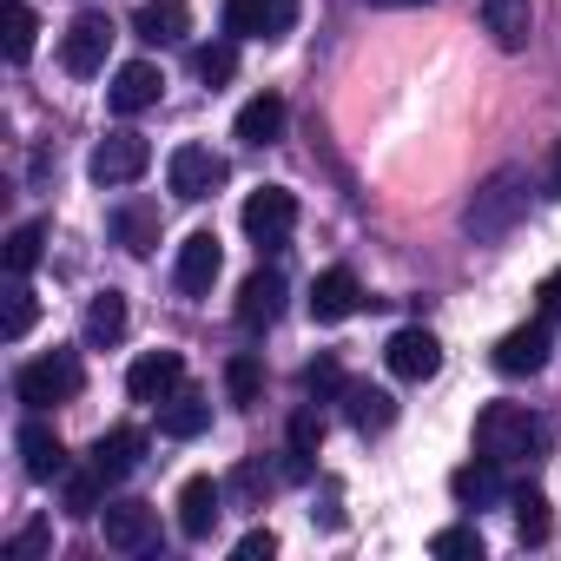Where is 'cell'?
Here are the masks:
<instances>
[{"label":"cell","instance_id":"1","mask_svg":"<svg viewBox=\"0 0 561 561\" xmlns=\"http://www.w3.org/2000/svg\"><path fill=\"white\" fill-rule=\"evenodd\" d=\"M541 436H548L541 416H528L522 403H489V410L476 416V449H482L489 462H502V469H508V462H528V456L541 449Z\"/></svg>","mask_w":561,"mask_h":561},{"label":"cell","instance_id":"2","mask_svg":"<svg viewBox=\"0 0 561 561\" xmlns=\"http://www.w3.org/2000/svg\"><path fill=\"white\" fill-rule=\"evenodd\" d=\"M522 205H528V179H522V172H495V179L462 205V231H469L476 244H495V238L515 231Z\"/></svg>","mask_w":561,"mask_h":561},{"label":"cell","instance_id":"3","mask_svg":"<svg viewBox=\"0 0 561 561\" xmlns=\"http://www.w3.org/2000/svg\"><path fill=\"white\" fill-rule=\"evenodd\" d=\"M80 383H87L80 357H73V351H54V357H34V364H21V377H14V397H21L27 410H54V403H73V397H80Z\"/></svg>","mask_w":561,"mask_h":561},{"label":"cell","instance_id":"4","mask_svg":"<svg viewBox=\"0 0 561 561\" xmlns=\"http://www.w3.org/2000/svg\"><path fill=\"white\" fill-rule=\"evenodd\" d=\"M244 238L257 244V251H277L291 231H298V192H285V185H257L251 198H244Z\"/></svg>","mask_w":561,"mask_h":561},{"label":"cell","instance_id":"5","mask_svg":"<svg viewBox=\"0 0 561 561\" xmlns=\"http://www.w3.org/2000/svg\"><path fill=\"white\" fill-rule=\"evenodd\" d=\"M231 179V165H225V152H211V146H179L172 159H165V185L179 192V198H211L218 185Z\"/></svg>","mask_w":561,"mask_h":561},{"label":"cell","instance_id":"6","mask_svg":"<svg viewBox=\"0 0 561 561\" xmlns=\"http://www.w3.org/2000/svg\"><path fill=\"white\" fill-rule=\"evenodd\" d=\"M146 165H152V146L139 133H106L87 159L93 185H133V179H146Z\"/></svg>","mask_w":561,"mask_h":561},{"label":"cell","instance_id":"7","mask_svg":"<svg viewBox=\"0 0 561 561\" xmlns=\"http://www.w3.org/2000/svg\"><path fill=\"white\" fill-rule=\"evenodd\" d=\"M106 54H113V21H106V14H80V21L67 27V41H60V67H67L73 80H93V73L106 67Z\"/></svg>","mask_w":561,"mask_h":561},{"label":"cell","instance_id":"8","mask_svg":"<svg viewBox=\"0 0 561 561\" xmlns=\"http://www.w3.org/2000/svg\"><path fill=\"white\" fill-rule=\"evenodd\" d=\"M218 271H225V244H218V231H192V238L179 244L172 285H179L185 298H205V291L218 285Z\"/></svg>","mask_w":561,"mask_h":561},{"label":"cell","instance_id":"9","mask_svg":"<svg viewBox=\"0 0 561 561\" xmlns=\"http://www.w3.org/2000/svg\"><path fill=\"white\" fill-rule=\"evenodd\" d=\"M100 528H106V548H119V554L159 548V515H152V502H106V508H100Z\"/></svg>","mask_w":561,"mask_h":561},{"label":"cell","instance_id":"10","mask_svg":"<svg viewBox=\"0 0 561 561\" xmlns=\"http://www.w3.org/2000/svg\"><path fill=\"white\" fill-rule=\"evenodd\" d=\"M383 364H390V377H403V383H423V377H436V370H443V344H436V331H423V324H403V331L390 337Z\"/></svg>","mask_w":561,"mask_h":561},{"label":"cell","instance_id":"11","mask_svg":"<svg viewBox=\"0 0 561 561\" xmlns=\"http://www.w3.org/2000/svg\"><path fill=\"white\" fill-rule=\"evenodd\" d=\"M185 390V357L179 351H146L133 370H126V397L133 403H165Z\"/></svg>","mask_w":561,"mask_h":561},{"label":"cell","instance_id":"12","mask_svg":"<svg viewBox=\"0 0 561 561\" xmlns=\"http://www.w3.org/2000/svg\"><path fill=\"white\" fill-rule=\"evenodd\" d=\"M285 298H291L285 271H251L244 291H238V324L244 331H271L277 318H285Z\"/></svg>","mask_w":561,"mask_h":561},{"label":"cell","instance_id":"13","mask_svg":"<svg viewBox=\"0 0 561 561\" xmlns=\"http://www.w3.org/2000/svg\"><path fill=\"white\" fill-rule=\"evenodd\" d=\"M159 93H165V73H159L152 60H126V67L113 73V87H106V106H113L119 119H133V113L159 106Z\"/></svg>","mask_w":561,"mask_h":561},{"label":"cell","instance_id":"14","mask_svg":"<svg viewBox=\"0 0 561 561\" xmlns=\"http://www.w3.org/2000/svg\"><path fill=\"white\" fill-rule=\"evenodd\" d=\"M14 449H21V462H27L34 482H60V476L73 469V462H67V443H60L54 423H21V430H14Z\"/></svg>","mask_w":561,"mask_h":561},{"label":"cell","instance_id":"15","mask_svg":"<svg viewBox=\"0 0 561 561\" xmlns=\"http://www.w3.org/2000/svg\"><path fill=\"white\" fill-rule=\"evenodd\" d=\"M357 305H364V285H357V271H351V264L318 271V285H311V318H318V324H344Z\"/></svg>","mask_w":561,"mask_h":561},{"label":"cell","instance_id":"16","mask_svg":"<svg viewBox=\"0 0 561 561\" xmlns=\"http://www.w3.org/2000/svg\"><path fill=\"white\" fill-rule=\"evenodd\" d=\"M541 364H548V318L515 324V331L495 344V370H502V377H535Z\"/></svg>","mask_w":561,"mask_h":561},{"label":"cell","instance_id":"17","mask_svg":"<svg viewBox=\"0 0 561 561\" xmlns=\"http://www.w3.org/2000/svg\"><path fill=\"white\" fill-rule=\"evenodd\" d=\"M106 482H126L139 462H146V430H133V423H113L100 443H93V456H87Z\"/></svg>","mask_w":561,"mask_h":561},{"label":"cell","instance_id":"18","mask_svg":"<svg viewBox=\"0 0 561 561\" xmlns=\"http://www.w3.org/2000/svg\"><path fill=\"white\" fill-rule=\"evenodd\" d=\"M218 515H225V489H218L211 476H192V482L179 489V535H185V541H205V535L218 528Z\"/></svg>","mask_w":561,"mask_h":561},{"label":"cell","instance_id":"19","mask_svg":"<svg viewBox=\"0 0 561 561\" xmlns=\"http://www.w3.org/2000/svg\"><path fill=\"white\" fill-rule=\"evenodd\" d=\"M133 34H139L146 47H179V41L192 34V8H185V0H139Z\"/></svg>","mask_w":561,"mask_h":561},{"label":"cell","instance_id":"20","mask_svg":"<svg viewBox=\"0 0 561 561\" xmlns=\"http://www.w3.org/2000/svg\"><path fill=\"white\" fill-rule=\"evenodd\" d=\"M318 449H324V416L318 410H298L291 430H285V482H311Z\"/></svg>","mask_w":561,"mask_h":561},{"label":"cell","instance_id":"21","mask_svg":"<svg viewBox=\"0 0 561 561\" xmlns=\"http://www.w3.org/2000/svg\"><path fill=\"white\" fill-rule=\"evenodd\" d=\"M482 27H489V41L502 54H522L528 34H535V8L528 0H482Z\"/></svg>","mask_w":561,"mask_h":561},{"label":"cell","instance_id":"22","mask_svg":"<svg viewBox=\"0 0 561 561\" xmlns=\"http://www.w3.org/2000/svg\"><path fill=\"white\" fill-rule=\"evenodd\" d=\"M113 238H119L133 257H152V251H159V205H146V198L113 205Z\"/></svg>","mask_w":561,"mask_h":561},{"label":"cell","instance_id":"23","mask_svg":"<svg viewBox=\"0 0 561 561\" xmlns=\"http://www.w3.org/2000/svg\"><path fill=\"white\" fill-rule=\"evenodd\" d=\"M344 416H351L357 436H383V430L397 423V397L377 390V383H351V390H344Z\"/></svg>","mask_w":561,"mask_h":561},{"label":"cell","instance_id":"24","mask_svg":"<svg viewBox=\"0 0 561 561\" xmlns=\"http://www.w3.org/2000/svg\"><path fill=\"white\" fill-rule=\"evenodd\" d=\"M159 430H165L172 443L205 436V430H211V397H205V390H179V397H165V403H159Z\"/></svg>","mask_w":561,"mask_h":561},{"label":"cell","instance_id":"25","mask_svg":"<svg viewBox=\"0 0 561 561\" xmlns=\"http://www.w3.org/2000/svg\"><path fill=\"white\" fill-rule=\"evenodd\" d=\"M285 100H277V93H257V100H244L238 106V139L244 146H277V139H285Z\"/></svg>","mask_w":561,"mask_h":561},{"label":"cell","instance_id":"26","mask_svg":"<svg viewBox=\"0 0 561 561\" xmlns=\"http://www.w3.org/2000/svg\"><path fill=\"white\" fill-rule=\"evenodd\" d=\"M449 495H456L462 508H489V502H502V462H489V456L462 462V469L449 476Z\"/></svg>","mask_w":561,"mask_h":561},{"label":"cell","instance_id":"27","mask_svg":"<svg viewBox=\"0 0 561 561\" xmlns=\"http://www.w3.org/2000/svg\"><path fill=\"white\" fill-rule=\"evenodd\" d=\"M34 41H41V14L27 8V0H8V14H0V54H8L14 67H27Z\"/></svg>","mask_w":561,"mask_h":561},{"label":"cell","instance_id":"28","mask_svg":"<svg viewBox=\"0 0 561 561\" xmlns=\"http://www.w3.org/2000/svg\"><path fill=\"white\" fill-rule=\"evenodd\" d=\"M126 337V298L119 291H100L87 305V344H119Z\"/></svg>","mask_w":561,"mask_h":561},{"label":"cell","instance_id":"29","mask_svg":"<svg viewBox=\"0 0 561 561\" xmlns=\"http://www.w3.org/2000/svg\"><path fill=\"white\" fill-rule=\"evenodd\" d=\"M113 482L87 462V469H67L60 476V495H67V515H100V495H106Z\"/></svg>","mask_w":561,"mask_h":561},{"label":"cell","instance_id":"30","mask_svg":"<svg viewBox=\"0 0 561 561\" xmlns=\"http://www.w3.org/2000/svg\"><path fill=\"white\" fill-rule=\"evenodd\" d=\"M41 251H47V225H41V218L14 225V231H8V277H27V271L41 264Z\"/></svg>","mask_w":561,"mask_h":561},{"label":"cell","instance_id":"31","mask_svg":"<svg viewBox=\"0 0 561 561\" xmlns=\"http://www.w3.org/2000/svg\"><path fill=\"white\" fill-rule=\"evenodd\" d=\"M34 318H41V305H34V291H27V277H8V318H0V337L21 344V337L34 331Z\"/></svg>","mask_w":561,"mask_h":561},{"label":"cell","instance_id":"32","mask_svg":"<svg viewBox=\"0 0 561 561\" xmlns=\"http://www.w3.org/2000/svg\"><path fill=\"white\" fill-rule=\"evenodd\" d=\"M430 554H443V561H482V528H476V522L436 528V535H430Z\"/></svg>","mask_w":561,"mask_h":561},{"label":"cell","instance_id":"33","mask_svg":"<svg viewBox=\"0 0 561 561\" xmlns=\"http://www.w3.org/2000/svg\"><path fill=\"white\" fill-rule=\"evenodd\" d=\"M192 73H198L205 87H225V80L238 73V47H231V41H211V47H198V54H192Z\"/></svg>","mask_w":561,"mask_h":561},{"label":"cell","instance_id":"34","mask_svg":"<svg viewBox=\"0 0 561 561\" xmlns=\"http://www.w3.org/2000/svg\"><path fill=\"white\" fill-rule=\"evenodd\" d=\"M344 390H351V377H344L337 357H311V364H305V397L331 403V397H344Z\"/></svg>","mask_w":561,"mask_h":561},{"label":"cell","instance_id":"35","mask_svg":"<svg viewBox=\"0 0 561 561\" xmlns=\"http://www.w3.org/2000/svg\"><path fill=\"white\" fill-rule=\"evenodd\" d=\"M515 535L522 541H548V495L541 489H522L515 495Z\"/></svg>","mask_w":561,"mask_h":561},{"label":"cell","instance_id":"36","mask_svg":"<svg viewBox=\"0 0 561 561\" xmlns=\"http://www.w3.org/2000/svg\"><path fill=\"white\" fill-rule=\"evenodd\" d=\"M225 390H231V403H257V397H264L257 357H231V364H225Z\"/></svg>","mask_w":561,"mask_h":561},{"label":"cell","instance_id":"37","mask_svg":"<svg viewBox=\"0 0 561 561\" xmlns=\"http://www.w3.org/2000/svg\"><path fill=\"white\" fill-rule=\"evenodd\" d=\"M225 34L231 41H264V0H225Z\"/></svg>","mask_w":561,"mask_h":561},{"label":"cell","instance_id":"38","mask_svg":"<svg viewBox=\"0 0 561 561\" xmlns=\"http://www.w3.org/2000/svg\"><path fill=\"white\" fill-rule=\"evenodd\" d=\"M47 548H54V522H27V528L8 541V554H14V561H41Z\"/></svg>","mask_w":561,"mask_h":561},{"label":"cell","instance_id":"39","mask_svg":"<svg viewBox=\"0 0 561 561\" xmlns=\"http://www.w3.org/2000/svg\"><path fill=\"white\" fill-rule=\"evenodd\" d=\"M305 14V0H264V41H285Z\"/></svg>","mask_w":561,"mask_h":561},{"label":"cell","instance_id":"40","mask_svg":"<svg viewBox=\"0 0 561 561\" xmlns=\"http://www.w3.org/2000/svg\"><path fill=\"white\" fill-rule=\"evenodd\" d=\"M231 489H238L244 502H257V495L271 489V469H264V462H238V476H231Z\"/></svg>","mask_w":561,"mask_h":561},{"label":"cell","instance_id":"41","mask_svg":"<svg viewBox=\"0 0 561 561\" xmlns=\"http://www.w3.org/2000/svg\"><path fill=\"white\" fill-rule=\"evenodd\" d=\"M231 554H238V561H271V554H277V535H271V528H251V535H238Z\"/></svg>","mask_w":561,"mask_h":561},{"label":"cell","instance_id":"42","mask_svg":"<svg viewBox=\"0 0 561 561\" xmlns=\"http://www.w3.org/2000/svg\"><path fill=\"white\" fill-rule=\"evenodd\" d=\"M535 305H541V318H561V271H548V277H541Z\"/></svg>","mask_w":561,"mask_h":561},{"label":"cell","instance_id":"43","mask_svg":"<svg viewBox=\"0 0 561 561\" xmlns=\"http://www.w3.org/2000/svg\"><path fill=\"white\" fill-rule=\"evenodd\" d=\"M541 192H548V198H561V139L548 146V172H541Z\"/></svg>","mask_w":561,"mask_h":561},{"label":"cell","instance_id":"44","mask_svg":"<svg viewBox=\"0 0 561 561\" xmlns=\"http://www.w3.org/2000/svg\"><path fill=\"white\" fill-rule=\"evenodd\" d=\"M364 8H423V0H364Z\"/></svg>","mask_w":561,"mask_h":561}]
</instances>
